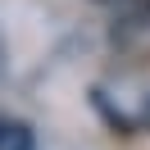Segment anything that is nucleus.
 Here are the masks:
<instances>
[{
    "instance_id": "f257e3e1",
    "label": "nucleus",
    "mask_w": 150,
    "mask_h": 150,
    "mask_svg": "<svg viewBox=\"0 0 150 150\" xmlns=\"http://www.w3.org/2000/svg\"><path fill=\"white\" fill-rule=\"evenodd\" d=\"M37 141H32V127L18 118H5L0 114V150H32Z\"/></svg>"
}]
</instances>
